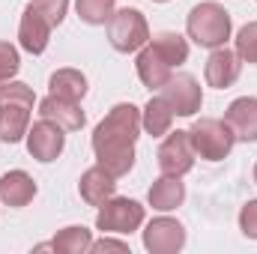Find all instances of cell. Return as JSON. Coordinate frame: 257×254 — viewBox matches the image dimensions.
Segmentation results:
<instances>
[{"instance_id": "9", "label": "cell", "mask_w": 257, "mask_h": 254, "mask_svg": "<svg viewBox=\"0 0 257 254\" xmlns=\"http://www.w3.org/2000/svg\"><path fill=\"white\" fill-rule=\"evenodd\" d=\"M159 168L162 174H171V177H183L194 168V147L189 132H168V138L162 141L159 147Z\"/></svg>"}, {"instance_id": "13", "label": "cell", "mask_w": 257, "mask_h": 254, "mask_svg": "<svg viewBox=\"0 0 257 254\" xmlns=\"http://www.w3.org/2000/svg\"><path fill=\"white\" fill-rule=\"evenodd\" d=\"M242 72V57L230 48H212L209 60H206V84L215 87V90H227L230 84H236Z\"/></svg>"}, {"instance_id": "16", "label": "cell", "mask_w": 257, "mask_h": 254, "mask_svg": "<svg viewBox=\"0 0 257 254\" xmlns=\"http://www.w3.org/2000/svg\"><path fill=\"white\" fill-rule=\"evenodd\" d=\"M39 117L57 123L63 132H78L84 129V111L78 108V102H66V99H57V96H45L39 102Z\"/></svg>"}, {"instance_id": "17", "label": "cell", "mask_w": 257, "mask_h": 254, "mask_svg": "<svg viewBox=\"0 0 257 254\" xmlns=\"http://www.w3.org/2000/svg\"><path fill=\"white\" fill-rule=\"evenodd\" d=\"M36 197V183L30 174L24 171H9L0 177V203L6 206H27L30 200Z\"/></svg>"}, {"instance_id": "14", "label": "cell", "mask_w": 257, "mask_h": 254, "mask_svg": "<svg viewBox=\"0 0 257 254\" xmlns=\"http://www.w3.org/2000/svg\"><path fill=\"white\" fill-rule=\"evenodd\" d=\"M224 123L230 126L236 141L254 144L257 141V99L254 96H242V99L230 102V108L224 114Z\"/></svg>"}, {"instance_id": "8", "label": "cell", "mask_w": 257, "mask_h": 254, "mask_svg": "<svg viewBox=\"0 0 257 254\" xmlns=\"http://www.w3.org/2000/svg\"><path fill=\"white\" fill-rule=\"evenodd\" d=\"M162 99L171 105V111L177 117H194L200 111V102H203V93H200V84L194 81L192 75L180 72V75H171L162 87H159Z\"/></svg>"}, {"instance_id": "12", "label": "cell", "mask_w": 257, "mask_h": 254, "mask_svg": "<svg viewBox=\"0 0 257 254\" xmlns=\"http://www.w3.org/2000/svg\"><path fill=\"white\" fill-rule=\"evenodd\" d=\"M51 30L54 24L48 21V15L30 3L24 12H21V24H18V39H21V48L27 54H42L48 48V39H51Z\"/></svg>"}, {"instance_id": "19", "label": "cell", "mask_w": 257, "mask_h": 254, "mask_svg": "<svg viewBox=\"0 0 257 254\" xmlns=\"http://www.w3.org/2000/svg\"><path fill=\"white\" fill-rule=\"evenodd\" d=\"M48 90H51V96H57V99L81 102L84 93H87V78H84V72H78V69H57V72L48 78Z\"/></svg>"}, {"instance_id": "21", "label": "cell", "mask_w": 257, "mask_h": 254, "mask_svg": "<svg viewBox=\"0 0 257 254\" xmlns=\"http://www.w3.org/2000/svg\"><path fill=\"white\" fill-rule=\"evenodd\" d=\"M93 245V236L84 224H72V227H63L54 239H51V248L60 254H84L90 251Z\"/></svg>"}, {"instance_id": "26", "label": "cell", "mask_w": 257, "mask_h": 254, "mask_svg": "<svg viewBox=\"0 0 257 254\" xmlns=\"http://www.w3.org/2000/svg\"><path fill=\"white\" fill-rule=\"evenodd\" d=\"M33 3L48 15V21H51L54 27L66 18V9H69V0H33Z\"/></svg>"}, {"instance_id": "15", "label": "cell", "mask_w": 257, "mask_h": 254, "mask_svg": "<svg viewBox=\"0 0 257 254\" xmlns=\"http://www.w3.org/2000/svg\"><path fill=\"white\" fill-rule=\"evenodd\" d=\"M78 191H81V197H84L90 206H102L105 200L114 197V191H117V177H111L105 168L96 165V168H90V171L81 174Z\"/></svg>"}, {"instance_id": "1", "label": "cell", "mask_w": 257, "mask_h": 254, "mask_svg": "<svg viewBox=\"0 0 257 254\" xmlns=\"http://www.w3.org/2000/svg\"><path fill=\"white\" fill-rule=\"evenodd\" d=\"M141 132V111L128 102H120L108 111V117L93 132L96 165L111 177H126L135 165V141Z\"/></svg>"}, {"instance_id": "20", "label": "cell", "mask_w": 257, "mask_h": 254, "mask_svg": "<svg viewBox=\"0 0 257 254\" xmlns=\"http://www.w3.org/2000/svg\"><path fill=\"white\" fill-rule=\"evenodd\" d=\"M174 117H177V114L171 111V105H168L162 96H153V99L144 105V111H141V129H147V135H153V138L168 135Z\"/></svg>"}, {"instance_id": "4", "label": "cell", "mask_w": 257, "mask_h": 254, "mask_svg": "<svg viewBox=\"0 0 257 254\" xmlns=\"http://www.w3.org/2000/svg\"><path fill=\"white\" fill-rule=\"evenodd\" d=\"M230 15L218 3H197L186 21L189 39H194L200 48H221L230 39Z\"/></svg>"}, {"instance_id": "2", "label": "cell", "mask_w": 257, "mask_h": 254, "mask_svg": "<svg viewBox=\"0 0 257 254\" xmlns=\"http://www.w3.org/2000/svg\"><path fill=\"white\" fill-rule=\"evenodd\" d=\"M186 60H189V42L180 33H159L138 54V78L144 81V87L159 90L174 75V69Z\"/></svg>"}, {"instance_id": "25", "label": "cell", "mask_w": 257, "mask_h": 254, "mask_svg": "<svg viewBox=\"0 0 257 254\" xmlns=\"http://www.w3.org/2000/svg\"><path fill=\"white\" fill-rule=\"evenodd\" d=\"M239 230L245 239H257V200H248L239 209Z\"/></svg>"}, {"instance_id": "3", "label": "cell", "mask_w": 257, "mask_h": 254, "mask_svg": "<svg viewBox=\"0 0 257 254\" xmlns=\"http://www.w3.org/2000/svg\"><path fill=\"white\" fill-rule=\"evenodd\" d=\"M33 90L21 81H6L0 87V141L18 144L27 138L30 129V111H33Z\"/></svg>"}, {"instance_id": "23", "label": "cell", "mask_w": 257, "mask_h": 254, "mask_svg": "<svg viewBox=\"0 0 257 254\" xmlns=\"http://www.w3.org/2000/svg\"><path fill=\"white\" fill-rule=\"evenodd\" d=\"M236 54L245 63H257V21H248L236 33Z\"/></svg>"}, {"instance_id": "27", "label": "cell", "mask_w": 257, "mask_h": 254, "mask_svg": "<svg viewBox=\"0 0 257 254\" xmlns=\"http://www.w3.org/2000/svg\"><path fill=\"white\" fill-rule=\"evenodd\" d=\"M90 251H128V242H123V239H111V236H102L99 242L90 245Z\"/></svg>"}, {"instance_id": "24", "label": "cell", "mask_w": 257, "mask_h": 254, "mask_svg": "<svg viewBox=\"0 0 257 254\" xmlns=\"http://www.w3.org/2000/svg\"><path fill=\"white\" fill-rule=\"evenodd\" d=\"M21 69V57H18V48L9 45V42H0V87L6 81H12Z\"/></svg>"}, {"instance_id": "7", "label": "cell", "mask_w": 257, "mask_h": 254, "mask_svg": "<svg viewBox=\"0 0 257 254\" xmlns=\"http://www.w3.org/2000/svg\"><path fill=\"white\" fill-rule=\"evenodd\" d=\"M144 224V206L138 200H128V197H111L99 206V215H96V227L102 233H132Z\"/></svg>"}, {"instance_id": "6", "label": "cell", "mask_w": 257, "mask_h": 254, "mask_svg": "<svg viewBox=\"0 0 257 254\" xmlns=\"http://www.w3.org/2000/svg\"><path fill=\"white\" fill-rule=\"evenodd\" d=\"M108 39H111V45L117 48V51H141L147 42H150V27H147V18L138 12V9H120V12H114L111 15V21H108Z\"/></svg>"}, {"instance_id": "28", "label": "cell", "mask_w": 257, "mask_h": 254, "mask_svg": "<svg viewBox=\"0 0 257 254\" xmlns=\"http://www.w3.org/2000/svg\"><path fill=\"white\" fill-rule=\"evenodd\" d=\"M254 183H257V165H254Z\"/></svg>"}, {"instance_id": "29", "label": "cell", "mask_w": 257, "mask_h": 254, "mask_svg": "<svg viewBox=\"0 0 257 254\" xmlns=\"http://www.w3.org/2000/svg\"><path fill=\"white\" fill-rule=\"evenodd\" d=\"M153 3H168V0H153Z\"/></svg>"}, {"instance_id": "22", "label": "cell", "mask_w": 257, "mask_h": 254, "mask_svg": "<svg viewBox=\"0 0 257 254\" xmlns=\"http://www.w3.org/2000/svg\"><path fill=\"white\" fill-rule=\"evenodd\" d=\"M114 3L117 0H78L75 6H78V18L84 24H105L114 15Z\"/></svg>"}, {"instance_id": "5", "label": "cell", "mask_w": 257, "mask_h": 254, "mask_svg": "<svg viewBox=\"0 0 257 254\" xmlns=\"http://www.w3.org/2000/svg\"><path fill=\"white\" fill-rule=\"evenodd\" d=\"M189 138H192L194 156L206 159V162H221L230 156L236 138L230 126L224 120H215V117H200L192 129H189Z\"/></svg>"}, {"instance_id": "18", "label": "cell", "mask_w": 257, "mask_h": 254, "mask_svg": "<svg viewBox=\"0 0 257 254\" xmlns=\"http://www.w3.org/2000/svg\"><path fill=\"white\" fill-rule=\"evenodd\" d=\"M150 206L159 209V212H171L177 209L183 200H186V186L180 183V177H171V174H162L153 186H150Z\"/></svg>"}, {"instance_id": "10", "label": "cell", "mask_w": 257, "mask_h": 254, "mask_svg": "<svg viewBox=\"0 0 257 254\" xmlns=\"http://www.w3.org/2000/svg\"><path fill=\"white\" fill-rule=\"evenodd\" d=\"M186 245V227L177 218H153L144 230V248L153 254H177Z\"/></svg>"}, {"instance_id": "11", "label": "cell", "mask_w": 257, "mask_h": 254, "mask_svg": "<svg viewBox=\"0 0 257 254\" xmlns=\"http://www.w3.org/2000/svg\"><path fill=\"white\" fill-rule=\"evenodd\" d=\"M63 147H66V135L57 123H51V120L42 117L39 123H33V126L27 129V150H30V156L36 162H42V165L54 162L63 153Z\"/></svg>"}]
</instances>
